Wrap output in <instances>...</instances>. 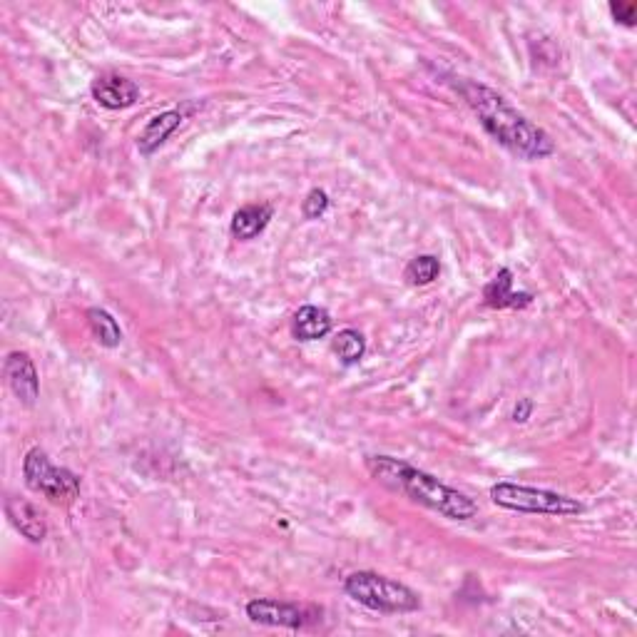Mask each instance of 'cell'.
<instances>
[{
  "mask_svg": "<svg viewBox=\"0 0 637 637\" xmlns=\"http://www.w3.org/2000/svg\"><path fill=\"white\" fill-rule=\"evenodd\" d=\"M456 90L478 117L483 130L508 152L528 162L545 160L555 152V142L548 132L518 112L501 93L473 80H461L456 83Z\"/></svg>",
  "mask_w": 637,
  "mask_h": 637,
  "instance_id": "cell-1",
  "label": "cell"
},
{
  "mask_svg": "<svg viewBox=\"0 0 637 637\" xmlns=\"http://www.w3.org/2000/svg\"><path fill=\"white\" fill-rule=\"evenodd\" d=\"M366 471L374 481L386 486L389 491L401 493L409 501L419 503L428 511L438 513L451 521H471L478 516V503L468 498L466 493L446 486L431 473L391 456H369L366 458Z\"/></svg>",
  "mask_w": 637,
  "mask_h": 637,
  "instance_id": "cell-2",
  "label": "cell"
},
{
  "mask_svg": "<svg viewBox=\"0 0 637 637\" xmlns=\"http://www.w3.org/2000/svg\"><path fill=\"white\" fill-rule=\"evenodd\" d=\"M344 593L354 603L384 615H406L421 608L419 593H414L409 585L386 578V575L371 573V570L351 573L344 580Z\"/></svg>",
  "mask_w": 637,
  "mask_h": 637,
  "instance_id": "cell-3",
  "label": "cell"
},
{
  "mask_svg": "<svg viewBox=\"0 0 637 637\" xmlns=\"http://www.w3.org/2000/svg\"><path fill=\"white\" fill-rule=\"evenodd\" d=\"M491 501L506 511L533 513V516H578L585 506L563 493L545 491V488L521 486V483L501 481L491 486Z\"/></svg>",
  "mask_w": 637,
  "mask_h": 637,
  "instance_id": "cell-4",
  "label": "cell"
},
{
  "mask_svg": "<svg viewBox=\"0 0 637 637\" xmlns=\"http://www.w3.org/2000/svg\"><path fill=\"white\" fill-rule=\"evenodd\" d=\"M23 478L30 491L40 493L55 506H73L80 498V478L68 468L53 466L48 453L40 448H30L25 453Z\"/></svg>",
  "mask_w": 637,
  "mask_h": 637,
  "instance_id": "cell-5",
  "label": "cell"
},
{
  "mask_svg": "<svg viewBox=\"0 0 637 637\" xmlns=\"http://www.w3.org/2000/svg\"><path fill=\"white\" fill-rule=\"evenodd\" d=\"M321 615L317 608H307V605L284 603V600L272 598H257L247 603V618L257 625H267V628H287V630H302L309 623H314Z\"/></svg>",
  "mask_w": 637,
  "mask_h": 637,
  "instance_id": "cell-6",
  "label": "cell"
},
{
  "mask_svg": "<svg viewBox=\"0 0 637 637\" xmlns=\"http://www.w3.org/2000/svg\"><path fill=\"white\" fill-rule=\"evenodd\" d=\"M3 376L5 384L15 394V399L23 406H35L40 396V379L35 371L33 359L25 351H10L3 361Z\"/></svg>",
  "mask_w": 637,
  "mask_h": 637,
  "instance_id": "cell-7",
  "label": "cell"
},
{
  "mask_svg": "<svg viewBox=\"0 0 637 637\" xmlns=\"http://www.w3.org/2000/svg\"><path fill=\"white\" fill-rule=\"evenodd\" d=\"M90 93H93L95 103L105 110H125V107H132L140 100V88L130 78L117 73L98 75L93 80Z\"/></svg>",
  "mask_w": 637,
  "mask_h": 637,
  "instance_id": "cell-8",
  "label": "cell"
},
{
  "mask_svg": "<svg viewBox=\"0 0 637 637\" xmlns=\"http://www.w3.org/2000/svg\"><path fill=\"white\" fill-rule=\"evenodd\" d=\"M5 513H8L10 523H13L15 531L23 535V538H28L30 543H43L45 535H48V526L43 521V513L33 503L10 496L5 501Z\"/></svg>",
  "mask_w": 637,
  "mask_h": 637,
  "instance_id": "cell-9",
  "label": "cell"
},
{
  "mask_svg": "<svg viewBox=\"0 0 637 637\" xmlns=\"http://www.w3.org/2000/svg\"><path fill=\"white\" fill-rule=\"evenodd\" d=\"M483 302L491 309H526L533 302V294L513 289V272L501 269L491 284L483 289Z\"/></svg>",
  "mask_w": 637,
  "mask_h": 637,
  "instance_id": "cell-10",
  "label": "cell"
},
{
  "mask_svg": "<svg viewBox=\"0 0 637 637\" xmlns=\"http://www.w3.org/2000/svg\"><path fill=\"white\" fill-rule=\"evenodd\" d=\"M182 120H185V115H182L180 110H167L152 117L145 125V130L140 132V137H137V150H140V155H155V152L165 145L167 137L182 125Z\"/></svg>",
  "mask_w": 637,
  "mask_h": 637,
  "instance_id": "cell-11",
  "label": "cell"
},
{
  "mask_svg": "<svg viewBox=\"0 0 637 637\" xmlns=\"http://www.w3.org/2000/svg\"><path fill=\"white\" fill-rule=\"evenodd\" d=\"M334 329V319L326 309L314 307V304H307V307L299 309L292 319V334L297 341H317L324 339V336L331 334Z\"/></svg>",
  "mask_w": 637,
  "mask_h": 637,
  "instance_id": "cell-12",
  "label": "cell"
},
{
  "mask_svg": "<svg viewBox=\"0 0 637 637\" xmlns=\"http://www.w3.org/2000/svg\"><path fill=\"white\" fill-rule=\"evenodd\" d=\"M274 210L269 205H247L242 210L234 212L232 217V237L239 242H249V239L259 237V234L267 229V224L272 222Z\"/></svg>",
  "mask_w": 637,
  "mask_h": 637,
  "instance_id": "cell-13",
  "label": "cell"
},
{
  "mask_svg": "<svg viewBox=\"0 0 637 637\" xmlns=\"http://www.w3.org/2000/svg\"><path fill=\"white\" fill-rule=\"evenodd\" d=\"M85 317H88L90 331H93L95 341H98L100 346H105V349H115V346H120L122 329L110 312H105V309L100 307H93L88 309Z\"/></svg>",
  "mask_w": 637,
  "mask_h": 637,
  "instance_id": "cell-14",
  "label": "cell"
},
{
  "mask_svg": "<svg viewBox=\"0 0 637 637\" xmlns=\"http://www.w3.org/2000/svg\"><path fill=\"white\" fill-rule=\"evenodd\" d=\"M334 354L339 356V361L344 366H354L364 359L366 354V339L361 331L356 329H344L336 334L334 339Z\"/></svg>",
  "mask_w": 637,
  "mask_h": 637,
  "instance_id": "cell-15",
  "label": "cell"
},
{
  "mask_svg": "<svg viewBox=\"0 0 637 637\" xmlns=\"http://www.w3.org/2000/svg\"><path fill=\"white\" fill-rule=\"evenodd\" d=\"M441 274V262H438L433 254H419V257L411 259L404 269V277L411 287H426L433 284Z\"/></svg>",
  "mask_w": 637,
  "mask_h": 637,
  "instance_id": "cell-16",
  "label": "cell"
},
{
  "mask_svg": "<svg viewBox=\"0 0 637 637\" xmlns=\"http://www.w3.org/2000/svg\"><path fill=\"white\" fill-rule=\"evenodd\" d=\"M326 210H329V195L324 190H312L307 195V200L302 202V214L307 219L324 217Z\"/></svg>",
  "mask_w": 637,
  "mask_h": 637,
  "instance_id": "cell-17",
  "label": "cell"
},
{
  "mask_svg": "<svg viewBox=\"0 0 637 637\" xmlns=\"http://www.w3.org/2000/svg\"><path fill=\"white\" fill-rule=\"evenodd\" d=\"M610 15L615 18V23L625 25V28H635V20H637V3H623V0H618V3H610Z\"/></svg>",
  "mask_w": 637,
  "mask_h": 637,
  "instance_id": "cell-18",
  "label": "cell"
},
{
  "mask_svg": "<svg viewBox=\"0 0 637 637\" xmlns=\"http://www.w3.org/2000/svg\"><path fill=\"white\" fill-rule=\"evenodd\" d=\"M531 414H533V404L528 399H521L518 401L516 411H513V421H516V424H526V421L531 419Z\"/></svg>",
  "mask_w": 637,
  "mask_h": 637,
  "instance_id": "cell-19",
  "label": "cell"
}]
</instances>
